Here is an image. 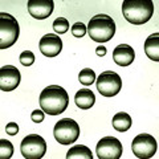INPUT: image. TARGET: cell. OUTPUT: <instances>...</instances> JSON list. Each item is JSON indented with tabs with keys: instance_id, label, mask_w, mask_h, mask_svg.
I'll list each match as a JSON object with an SVG mask.
<instances>
[{
	"instance_id": "obj_1",
	"label": "cell",
	"mask_w": 159,
	"mask_h": 159,
	"mask_svg": "<svg viewBox=\"0 0 159 159\" xmlns=\"http://www.w3.org/2000/svg\"><path fill=\"white\" fill-rule=\"evenodd\" d=\"M69 96L66 90L58 85H49L40 94V106L48 116H58L66 110Z\"/></svg>"
},
{
	"instance_id": "obj_2",
	"label": "cell",
	"mask_w": 159,
	"mask_h": 159,
	"mask_svg": "<svg viewBox=\"0 0 159 159\" xmlns=\"http://www.w3.org/2000/svg\"><path fill=\"white\" fill-rule=\"evenodd\" d=\"M122 13L129 23L142 25L151 19L154 3L151 0H125L122 3Z\"/></svg>"
},
{
	"instance_id": "obj_3",
	"label": "cell",
	"mask_w": 159,
	"mask_h": 159,
	"mask_svg": "<svg viewBox=\"0 0 159 159\" xmlns=\"http://www.w3.org/2000/svg\"><path fill=\"white\" fill-rule=\"evenodd\" d=\"M88 33L96 43H106L111 40L116 33V23L109 15H96L88 24Z\"/></svg>"
},
{
	"instance_id": "obj_4",
	"label": "cell",
	"mask_w": 159,
	"mask_h": 159,
	"mask_svg": "<svg viewBox=\"0 0 159 159\" xmlns=\"http://www.w3.org/2000/svg\"><path fill=\"white\" fill-rule=\"evenodd\" d=\"M20 27L17 20L9 13H0V48L7 49L17 41Z\"/></svg>"
},
{
	"instance_id": "obj_5",
	"label": "cell",
	"mask_w": 159,
	"mask_h": 159,
	"mask_svg": "<svg viewBox=\"0 0 159 159\" xmlns=\"http://www.w3.org/2000/svg\"><path fill=\"white\" fill-rule=\"evenodd\" d=\"M53 134L60 145H72L80 137V126L72 118H62L54 125Z\"/></svg>"
},
{
	"instance_id": "obj_6",
	"label": "cell",
	"mask_w": 159,
	"mask_h": 159,
	"mask_svg": "<svg viewBox=\"0 0 159 159\" xmlns=\"http://www.w3.org/2000/svg\"><path fill=\"white\" fill-rule=\"evenodd\" d=\"M20 150L25 159H41L47 152V142L37 134H29L21 141Z\"/></svg>"
},
{
	"instance_id": "obj_7",
	"label": "cell",
	"mask_w": 159,
	"mask_h": 159,
	"mask_svg": "<svg viewBox=\"0 0 159 159\" xmlns=\"http://www.w3.org/2000/svg\"><path fill=\"white\" fill-rule=\"evenodd\" d=\"M122 88V80L113 70H106L97 77V89L103 97H114Z\"/></svg>"
},
{
	"instance_id": "obj_8",
	"label": "cell",
	"mask_w": 159,
	"mask_h": 159,
	"mask_svg": "<svg viewBox=\"0 0 159 159\" xmlns=\"http://www.w3.org/2000/svg\"><path fill=\"white\" fill-rule=\"evenodd\" d=\"M157 141L150 134H139L133 139L131 150L133 154L139 159H150L157 152Z\"/></svg>"
},
{
	"instance_id": "obj_9",
	"label": "cell",
	"mask_w": 159,
	"mask_h": 159,
	"mask_svg": "<svg viewBox=\"0 0 159 159\" xmlns=\"http://www.w3.org/2000/svg\"><path fill=\"white\" fill-rule=\"evenodd\" d=\"M98 159H119L122 157V143L114 137L101 138L96 147Z\"/></svg>"
},
{
	"instance_id": "obj_10",
	"label": "cell",
	"mask_w": 159,
	"mask_h": 159,
	"mask_svg": "<svg viewBox=\"0 0 159 159\" xmlns=\"http://www.w3.org/2000/svg\"><path fill=\"white\" fill-rule=\"evenodd\" d=\"M20 80H21V76L16 66L6 65L0 69V89L3 92L15 90L19 86Z\"/></svg>"
},
{
	"instance_id": "obj_11",
	"label": "cell",
	"mask_w": 159,
	"mask_h": 159,
	"mask_svg": "<svg viewBox=\"0 0 159 159\" xmlns=\"http://www.w3.org/2000/svg\"><path fill=\"white\" fill-rule=\"evenodd\" d=\"M41 53L47 57H56L62 49V40L56 33H48L43 36L39 43Z\"/></svg>"
},
{
	"instance_id": "obj_12",
	"label": "cell",
	"mask_w": 159,
	"mask_h": 159,
	"mask_svg": "<svg viewBox=\"0 0 159 159\" xmlns=\"http://www.w3.org/2000/svg\"><path fill=\"white\" fill-rule=\"evenodd\" d=\"M54 9L53 0H29L28 12L32 17L37 20H44L52 15Z\"/></svg>"
},
{
	"instance_id": "obj_13",
	"label": "cell",
	"mask_w": 159,
	"mask_h": 159,
	"mask_svg": "<svg viewBox=\"0 0 159 159\" xmlns=\"http://www.w3.org/2000/svg\"><path fill=\"white\" fill-rule=\"evenodd\" d=\"M134 58H135V52L127 44H119L113 51V60L119 66L130 65V64H133Z\"/></svg>"
},
{
	"instance_id": "obj_14",
	"label": "cell",
	"mask_w": 159,
	"mask_h": 159,
	"mask_svg": "<svg viewBox=\"0 0 159 159\" xmlns=\"http://www.w3.org/2000/svg\"><path fill=\"white\" fill-rule=\"evenodd\" d=\"M74 101H76V105L80 109H90L94 102H96V96L94 93L88 88H84V89H80V90L76 93V97H74Z\"/></svg>"
},
{
	"instance_id": "obj_15",
	"label": "cell",
	"mask_w": 159,
	"mask_h": 159,
	"mask_svg": "<svg viewBox=\"0 0 159 159\" xmlns=\"http://www.w3.org/2000/svg\"><path fill=\"white\" fill-rule=\"evenodd\" d=\"M145 52L150 60L159 62V32L152 33L146 39Z\"/></svg>"
},
{
	"instance_id": "obj_16",
	"label": "cell",
	"mask_w": 159,
	"mask_h": 159,
	"mask_svg": "<svg viewBox=\"0 0 159 159\" xmlns=\"http://www.w3.org/2000/svg\"><path fill=\"white\" fill-rule=\"evenodd\" d=\"M131 123H133L131 117L127 113L119 111L113 117V127L119 133L127 131L131 127Z\"/></svg>"
},
{
	"instance_id": "obj_17",
	"label": "cell",
	"mask_w": 159,
	"mask_h": 159,
	"mask_svg": "<svg viewBox=\"0 0 159 159\" xmlns=\"http://www.w3.org/2000/svg\"><path fill=\"white\" fill-rule=\"evenodd\" d=\"M66 159H93V154L89 147L84 145H76L69 148Z\"/></svg>"
},
{
	"instance_id": "obj_18",
	"label": "cell",
	"mask_w": 159,
	"mask_h": 159,
	"mask_svg": "<svg viewBox=\"0 0 159 159\" xmlns=\"http://www.w3.org/2000/svg\"><path fill=\"white\" fill-rule=\"evenodd\" d=\"M78 80H80V82H81L82 85L90 86V85H93L94 81H97V77H96L94 70H92L90 68H85V69H82V70L80 72Z\"/></svg>"
},
{
	"instance_id": "obj_19",
	"label": "cell",
	"mask_w": 159,
	"mask_h": 159,
	"mask_svg": "<svg viewBox=\"0 0 159 159\" xmlns=\"http://www.w3.org/2000/svg\"><path fill=\"white\" fill-rule=\"evenodd\" d=\"M13 155V145L8 139L3 138L0 141V159H11Z\"/></svg>"
},
{
	"instance_id": "obj_20",
	"label": "cell",
	"mask_w": 159,
	"mask_h": 159,
	"mask_svg": "<svg viewBox=\"0 0 159 159\" xmlns=\"http://www.w3.org/2000/svg\"><path fill=\"white\" fill-rule=\"evenodd\" d=\"M53 29L54 32H57V34L66 33L69 29V21L65 17H57L53 21Z\"/></svg>"
},
{
	"instance_id": "obj_21",
	"label": "cell",
	"mask_w": 159,
	"mask_h": 159,
	"mask_svg": "<svg viewBox=\"0 0 159 159\" xmlns=\"http://www.w3.org/2000/svg\"><path fill=\"white\" fill-rule=\"evenodd\" d=\"M72 33L74 37H84L88 33V27L84 23H74L72 25Z\"/></svg>"
},
{
	"instance_id": "obj_22",
	"label": "cell",
	"mask_w": 159,
	"mask_h": 159,
	"mask_svg": "<svg viewBox=\"0 0 159 159\" xmlns=\"http://www.w3.org/2000/svg\"><path fill=\"white\" fill-rule=\"evenodd\" d=\"M20 62L23 64L24 66H31L34 62V54L31 51H25L20 54Z\"/></svg>"
},
{
	"instance_id": "obj_23",
	"label": "cell",
	"mask_w": 159,
	"mask_h": 159,
	"mask_svg": "<svg viewBox=\"0 0 159 159\" xmlns=\"http://www.w3.org/2000/svg\"><path fill=\"white\" fill-rule=\"evenodd\" d=\"M31 117H32V121L34 123H41L44 121V117H45V113L43 110H33Z\"/></svg>"
},
{
	"instance_id": "obj_24",
	"label": "cell",
	"mask_w": 159,
	"mask_h": 159,
	"mask_svg": "<svg viewBox=\"0 0 159 159\" xmlns=\"http://www.w3.org/2000/svg\"><path fill=\"white\" fill-rule=\"evenodd\" d=\"M6 133L8 134V135H16V134L19 133V126H17V123L9 122L8 125L6 126Z\"/></svg>"
},
{
	"instance_id": "obj_25",
	"label": "cell",
	"mask_w": 159,
	"mask_h": 159,
	"mask_svg": "<svg viewBox=\"0 0 159 159\" xmlns=\"http://www.w3.org/2000/svg\"><path fill=\"white\" fill-rule=\"evenodd\" d=\"M96 53L98 54V56H101V57L105 56V54H106V48L103 45H98L97 49H96Z\"/></svg>"
}]
</instances>
